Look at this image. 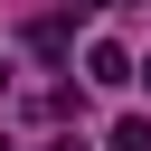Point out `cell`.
<instances>
[{"label":"cell","instance_id":"obj_2","mask_svg":"<svg viewBox=\"0 0 151 151\" xmlns=\"http://www.w3.org/2000/svg\"><path fill=\"white\" fill-rule=\"evenodd\" d=\"M66 38H76V19H38V28H28V47H38V57H66Z\"/></svg>","mask_w":151,"mask_h":151},{"label":"cell","instance_id":"obj_5","mask_svg":"<svg viewBox=\"0 0 151 151\" xmlns=\"http://www.w3.org/2000/svg\"><path fill=\"white\" fill-rule=\"evenodd\" d=\"M0 151H9V142H0Z\"/></svg>","mask_w":151,"mask_h":151},{"label":"cell","instance_id":"obj_1","mask_svg":"<svg viewBox=\"0 0 151 151\" xmlns=\"http://www.w3.org/2000/svg\"><path fill=\"white\" fill-rule=\"evenodd\" d=\"M85 76H94V85H132V47L94 38V47H85Z\"/></svg>","mask_w":151,"mask_h":151},{"label":"cell","instance_id":"obj_3","mask_svg":"<svg viewBox=\"0 0 151 151\" xmlns=\"http://www.w3.org/2000/svg\"><path fill=\"white\" fill-rule=\"evenodd\" d=\"M113 151H151V123H142V113H123V123H113Z\"/></svg>","mask_w":151,"mask_h":151},{"label":"cell","instance_id":"obj_6","mask_svg":"<svg viewBox=\"0 0 151 151\" xmlns=\"http://www.w3.org/2000/svg\"><path fill=\"white\" fill-rule=\"evenodd\" d=\"M142 85H151V76H142Z\"/></svg>","mask_w":151,"mask_h":151},{"label":"cell","instance_id":"obj_4","mask_svg":"<svg viewBox=\"0 0 151 151\" xmlns=\"http://www.w3.org/2000/svg\"><path fill=\"white\" fill-rule=\"evenodd\" d=\"M76 9H94V0H76Z\"/></svg>","mask_w":151,"mask_h":151}]
</instances>
